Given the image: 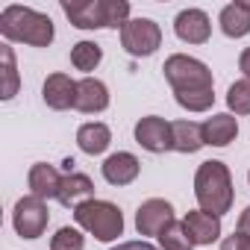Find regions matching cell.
<instances>
[{"mask_svg":"<svg viewBox=\"0 0 250 250\" xmlns=\"http://www.w3.org/2000/svg\"><path fill=\"white\" fill-rule=\"evenodd\" d=\"M0 36L6 42H24L33 47H47L53 42V21L30 6H6L0 12Z\"/></svg>","mask_w":250,"mask_h":250,"instance_id":"obj_1","label":"cell"},{"mask_svg":"<svg viewBox=\"0 0 250 250\" xmlns=\"http://www.w3.org/2000/svg\"><path fill=\"white\" fill-rule=\"evenodd\" d=\"M62 12L80 30H100V27L124 30V24L130 21L127 0H65Z\"/></svg>","mask_w":250,"mask_h":250,"instance_id":"obj_2","label":"cell"},{"mask_svg":"<svg viewBox=\"0 0 250 250\" xmlns=\"http://www.w3.org/2000/svg\"><path fill=\"white\" fill-rule=\"evenodd\" d=\"M194 197L203 212L209 215H224L232 206V177L229 168L218 159H209L197 168L194 174Z\"/></svg>","mask_w":250,"mask_h":250,"instance_id":"obj_3","label":"cell"},{"mask_svg":"<svg viewBox=\"0 0 250 250\" xmlns=\"http://www.w3.org/2000/svg\"><path fill=\"white\" fill-rule=\"evenodd\" d=\"M74 221L97 241H115L124 232V215L109 200H85L83 206L74 209Z\"/></svg>","mask_w":250,"mask_h":250,"instance_id":"obj_4","label":"cell"},{"mask_svg":"<svg viewBox=\"0 0 250 250\" xmlns=\"http://www.w3.org/2000/svg\"><path fill=\"white\" fill-rule=\"evenodd\" d=\"M165 80L171 83L174 94H191V91H212V71L186 53H174L165 59Z\"/></svg>","mask_w":250,"mask_h":250,"instance_id":"obj_5","label":"cell"},{"mask_svg":"<svg viewBox=\"0 0 250 250\" xmlns=\"http://www.w3.org/2000/svg\"><path fill=\"white\" fill-rule=\"evenodd\" d=\"M121 44L130 56H153L162 44V30L150 18H136L127 21L121 30Z\"/></svg>","mask_w":250,"mask_h":250,"instance_id":"obj_6","label":"cell"},{"mask_svg":"<svg viewBox=\"0 0 250 250\" xmlns=\"http://www.w3.org/2000/svg\"><path fill=\"white\" fill-rule=\"evenodd\" d=\"M47 221H50V209L42 197L36 194H27L15 203V212H12V224H15V232L21 238H39L44 229H47Z\"/></svg>","mask_w":250,"mask_h":250,"instance_id":"obj_7","label":"cell"},{"mask_svg":"<svg viewBox=\"0 0 250 250\" xmlns=\"http://www.w3.org/2000/svg\"><path fill=\"white\" fill-rule=\"evenodd\" d=\"M174 224V206L162 197H150L139 206L136 212V229L139 235H162V229H168Z\"/></svg>","mask_w":250,"mask_h":250,"instance_id":"obj_8","label":"cell"},{"mask_svg":"<svg viewBox=\"0 0 250 250\" xmlns=\"http://www.w3.org/2000/svg\"><path fill=\"white\" fill-rule=\"evenodd\" d=\"M136 142L150 150V153H165L174 150V136H171V124L159 115H147L136 124Z\"/></svg>","mask_w":250,"mask_h":250,"instance_id":"obj_9","label":"cell"},{"mask_svg":"<svg viewBox=\"0 0 250 250\" xmlns=\"http://www.w3.org/2000/svg\"><path fill=\"white\" fill-rule=\"evenodd\" d=\"M174 33L188 44H206L209 36H212L209 15L203 9H183L174 21Z\"/></svg>","mask_w":250,"mask_h":250,"instance_id":"obj_10","label":"cell"},{"mask_svg":"<svg viewBox=\"0 0 250 250\" xmlns=\"http://www.w3.org/2000/svg\"><path fill=\"white\" fill-rule=\"evenodd\" d=\"M42 97L50 109L62 112V109H71L74 100H77V83L68 77V74H50L44 80V88H42Z\"/></svg>","mask_w":250,"mask_h":250,"instance_id":"obj_11","label":"cell"},{"mask_svg":"<svg viewBox=\"0 0 250 250\" xmlns=\"http://www.w3.org/2000/svg\"><path fill=\"white\" fill-rule=\"evenodd\" d=\"M183 227H186L191 244H212V241H218V235H221V218H218V215H209V212H203V209L188 212V215L183 218Z\"/></svg>","mask_w":250,"mask_h":250,"instance_id":"obj_12","label":"cell"},{"mask_svg":"<svg viewBox=\"0 0 250 250\" xmlns=\"http://www.w3.org/2000/svg\"><path fill=\"white\" fill-rule=\"evenodd\" d=\"M139 171H142V165H139V159L133 156V153H112L106 162H103V180L109 183V186H130L136 177H139Z\"/></svg>","mask_w":250,"mask_h":250,"instance_id":"obj_13","label":"cell"},{"mask_svg":"<svg viewBox=\"0 0 250 250\" xmlns=\"http://www.w3.org/2000/svg\"><path fill=\"white\" fill-rule=\"evenodd\" d=\"M109 106V88L94 80V77H85L77 83V100H74V109L91 115V112H103Z\"/></svg>","mask_w":250,"mask_h":250,"instance_id":"obj_14","label":"cell"},{"mask_svg":"<svg viewBox=\"0 0 250 250\" xmlns=\"http://www.w3.org/2000/svg\"><path fill=\"white\" fill-rule=\"evenodd\" d=\"M27 183H30V194H36V197H42V200H50V197H59L62 174H59L53 165H47V162H36V165L30 168Z\"/></svg>","mask_w":250,"mask_h":250,"instance_id":"obj_15","label":"cell"},{"mask_svg":"<svg viewBox=\"0 0 250 250\" xmlns=\"http://www.w3.org/2000/svg\"><path fill=\"white\" fill-rule=\"evenodd\" d=\"M235 136H238V121L229 112H221L203 121V142L212 147H227L229 142H235Z\"/></svg>","mask_w":250,"mask_h":250,"instance_id":"obj_16","label":"cell"},{"mask_svg":"<svg viewBox=\"0 0 250 250\" xmlns=\"http://www.w3.org/2000/svg\"><path fill=\"white\" fill-rule=\"evenodd\" d=\"M56 200L62 206H68V209H77L85 200H94V183H91V177H85V174H65Z\"/></svg>","mask_w":250,"mask_h":250,"instance_id":"obj_17","label":"cell"},{"mask_svg":"<svg viewBox=\"0 0 250 250\" xmlns=\"http://www.w3.org/2000/svg\"><path fill=\"white\" fill-rule=\"evenodd\" d=\"M218 24L227 39H244L250 33V0H235V3L224 6Z\"/></svg>","mask_w":250,"mask_h":250,"instance_id":"obj_18","label":"cell"},{"mask_svg":"<svg viewBox=\"0 0 250 250\" xmlns=\"http://www.w3.org/2000/svg\"><path fill=\"white\" fill-rule=\"evenodd\" d=\"M109 142H112V133H109L106 124H100V121L83 124V127L77 130V145H80V150L88 153V156L103 153V150L109 147Z\"/></svg>","mask_w":250,"mask_h":250,"instance_id":"obj_19","label":"cell"},{"mask_svg":"<svg viewBox=\"0 0 250 250\" xmlns=\"http://www.w3.org/2000/svg\"><path fill=\"white\" fill-rule=\"evenodd\" d=\"M171 136H174V150H180V153H197L206 145L203 142V124H194V121H174Z\"/></svg>","mask_w":250,"mask_h":250,"instance_id":"obj_20","label":"cell"},{"mask_svg":"<svg viewBox=\"0 0 250 250\" xmlns=\"http://www.w3.org/2000/svg\"><path fill=\"white\" fill-rule=\"evenodd\" d=\"M100 59H103V50H100V44H94V42H77L74 47H71V65L77 68V71H94L97 65H100Z\"/></svg>","mask_w":250,"mask_h":250,"instance_id":"obj_21","label":"cell"},{"mask_svg":"<svg viewBox=\"0 0 250 250\" xmlns=\"http://www.w3.org/2000/svg\"><path fill=\"white\" fill-rule=\"evenodd\" d=\"M0 59H3V88H0V97L9 100L18 91V71H15V56H12L9 44L0 47Z\"/></svg>","mask_w":250,"mask_h":250,"instance_id":"obj_22","label":"cell"},{"mask_svg":"<svg viewBox=\"0 0 250 250\" xmlns=\"http://www.w3.org/2000/svg\"><path fill=\"white\" fill-rule=\"evenodd\" d=\"M159 247H162V250H191L194 244H191V238H188L183 221H174L168 229H162V235H159Z\"/></svg>","mask_w":250,"mask_h":250,"instance_id":"obj_23","label":"cell"},{"mask_svg":"<svg viewBox=\"0 0 250 250\" xmlns=\"http://www.w3.org/2000/svg\"><path fill=\"white\" fill-rule=\"evenodd\" d=\"M227 106L235 115H250V80H235L227 91Z\"/></svg>","mask_w":250,"mask_h":250,"instance_id":"obj_24","label":"cell"},{"mask_svg":"<svg viewBox=\"0 0 250 250\" xmlns=\"http://www.w3.org/2000/svg\"><path fill=\"white\" fill-rule=\"evenodd\" d=\"M85 247V238L80 229L74 227H62L56 229V235L50 238V250H83Z\"/></svg>","mask_w":250,"mask_h":250,"instance_id":"obj_25","label":"cell"},{"mask_svg":"<svg viewBox=\"0 0 250 250\" xmlns=\"http://www.w3.org/2000/svg\"><path fill=\"white\" fill-rule=\"evenodd\" d=\"M174 97L188 112H206L215 103V91H191V94H174Z\"/></svg>","mask_w":250,"mask_h":250,"instance_id":"obj_26","label":"cell"},{"mask_svg":"<svg viewBox=\"0 0 250 250\" xmlns=\"http://www.w3.org/2000/svg\"><path fill=\"white\" fill-rule=\"evenodd\" d=\"M221 250H250V235L244 232H232L221 241Z\"/></svg>","mask_w":250,"mask_h":250,"instance_id":"obj_27","label":"cell"},{"mask_svg":"<svg viewBox=\"0 0 250 250\" xmlns=\"http://www.w3.org/2000/svg\"><path fill=\"white\" fill-rule=\"evenodd\" d=\"M112 250H156V247L147 244V241H124V244H118V247H112Z\"/></svg>","mask_w":250,"mask_h":250,"instance_id":"obj_28","label":"cell"},{"mask_svg":"<svg viewBox=\"0 0 250 250\" xmlns=\"http://www.w3.org/2000/svg\"><path fill=\"white\" fill-rule=\"evenodd\" d=\"M238 232H244V235H250V206L238 215Z\"/></svg>","mask_w":250,"mask_h":250,"instance_id":"obj_29","label":"cell"},{"mask_svg":"<svg viewBox=\"0 0 250 250\" xmlns=\"http://www.w3.org/2000/svg\"><path fill=\"white\" fill-rule=\"evenodd\" d=\"M238 68H241V74H244V80H250V47L241 53V59H238Z\"/></svg>","mask_w":250,"mask_h":250,"instance_id":"obj_30","label":"cell"},{"mask_svg":"<svg viewBox=\"0 0 250 250\" xmlns=\"http://www.w3.org/2000/svg\"><path fill=\"white\" fill-rule=\"evenodd\" d=\"M247 180H250V174H247Z\"/></svg>","mask_w":250,"mask_h":250,"instance_id":"obj_31","label":"cell"}]
</instances>
